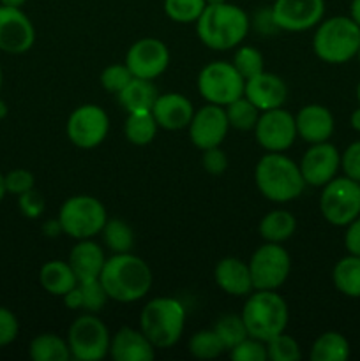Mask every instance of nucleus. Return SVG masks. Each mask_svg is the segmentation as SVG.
I'll list each match as a JSON object with an SVG mask.
<instances>
[{"mask_svg": "<svg viewBox=\"0 0 360 361\" xmlns=\"http://www.w3.org/2000/svg\"><path fill=\"white\" fill-rule=\"evenodd\" d=\"M253 288L258 291H277L292 271V257L281 243H263L249 261Z\"/></svg>", "mask_w": 360, "mask_h": 361, "instance_id": "obj_10", "label": "nucleus"}, {"mask_svg": "<svg viewBox=\"0 0 360 361\" xmlns=\"http://www.w3.org/2000/svg\"><path fill=\"white\" fill-rule=\"evenodd\" d=\"M155 345L141 330L124 326L109 342V356L115 361H150L155 356Z\"/></svg>", "mask_w": 360, "mask_h": 361, "instance_id": "obj_22", "label": "nucleus"}, {"mask_svg": "<svg viewBox=\"0 0 360 361\" xmlns=\"http://www.w3.org/2000/svg\"><path fill=\"white\" fill-rule=\"evenodd\" d=\"M254 180L261 196L274 203H289L306 189L300 166L282 152H267L258 161Z\"/></svg>", "mask_w": 360, "mask_h": 361, "instance_id": "obj_3", "label": "nucleus"}, {"mask_svg": "<svg viewBox=\"0 0 360 361\" xmlns=\"http://www.w3.org/2000/svg\"><path fill=\"white\" fill-rule=\"evenodd\" d=\"M272 18L279 30L306 32L325 16V0H274Z\"/></svg>", "mask_w": 360, "mask_h": 361, "instance_id": "obj_14", "label": "nucleus"}, {"mask_svg": "<svg viewBox=\"0 0 360 361\" xmlns=\"http://www.w3.org/2000/svg\"><path fill=\"white\" fill-rule=\"evenodd\" d=\"M349 342L339 331H325L314 341L309 358L313 361H346L349 358Z\"/></svg>", "mask_w": 360, "mask_h": 361, "instance_id": "obj_29", "label": "nucleus"}, {"mask_svg": "<svg viewBox=\"0 0 360 361\" xmlns=\"http://www.w3.org/2000/svg\"><path fill=\"white\" fill-rule=\"evenodd\" d=\"M258 229L265 242L282 243L295 235L296 219L288 210H272L261 219Z\"/></svg>", "mask_w": 360, "mask_h": 361, "instance_id": "obj_27", "label": "nucleus"}, {"mask_svg": "<svg viewBox=\"0 0 360 361\" xmlns=\"http://www.w3.org/2000/svg\"><path fill=\"white\" fill-rule=\"evenodd\" d=\"M299 166L307 185L323 187L337 176L341 169V154L328 141L314 143L302 155Z\"/></svg>", "mask_w": 360, "mask_h": 361, "instance_id": "obj_18", "label": "nucleus"}, {"mask_svg": "<svg viewBox=\"0 0 360 361\" xmlns=\"http://www.w3.org/2000/svg\"><path fill=\"white\" fill-rule=\"evenodd\" d=\"M229 122L226 109L222 106L207 102L198 111H194L189 123V137L200 150L219 147L228 134Z\"/></svg>", "mask_w": 360, "mask_h": 361, "instance_id": "obj_17", "label": "nucleus"}, {"mask_svg": "<svg viewBox=\"0 0 360 361\" xmlns=\"http://www.w3.org/2000/svg\"><path fill=\"white\" fill-rule=\"evenodd\" d=\"M214 331L217 334V337L221 338L226 351L233 349L235 345H239L240 342L246 341V338L249 337L240 314H226V316L219 317L217 323H215L214 326Z\"/></svg>", "mask_w": 360, "mask_h": 361, "instance_id": "obj_34", "label": "nucleus"}, {"mask_svg": "<svg viewBox=\"0 0 360 361\" xmlns=\"http://www.w3.org/2000/svg\"><path fill=\"white\" fill-rule=\"evenodd\" d=\"M344 247L348 254L360 256V215L353 222L346 226L344 233Z\"/></svg>", "mask_w": 360, "mask_h": 361, "instance_id": "obj_47", "label": "nucleus"}, {"mask_svg": "<svg viewBox=\"0 0 360 361\" xmlns=\"http://www.w3.org/2000/svg\"><path fill=\"white\" fill-rule=\"evenodd\" d=\"M155 122L161 129L166 130H180L189 127L193 120L194 108L189 99L176 92H168V94L159 95L152 108Z\"/></svg>", "mask_w": 360, "mask_h": 361, "instance_id": "obj_21", "label": "nucleus"}, {"mask_svg": "<svg viewBox=\"0 0 360 361\" xmlns=\"http://www.w3.org/2000/svg\"><path fill=\"white\" fill-rule=\"evenodd\" d=\"M349 126H352L353 130L360 133V106L352 113V116H349Z\"/></svg>", "mask_w": 360, "mask_h": 361, "instance_id": "obj_51", "label": "nucleus"}, {"mask_svg": "<svg viewBox=\"0 0 360 361\" xmlns=\"http://www.w3.org/2000/svg\"><path fill=\"white\" fill-rule=\"evenodd\" d=\"M39 284L48 295L64 298L71 289L76 288L78 279L67 261L53 259L42 264L39 270Z\"/></svg>", "mask_w": 360, "mask_h": 361, "instance_id": "obj_25", "label": "nucleus"}, {"mask_svg": "<svg viewBox=\"0 0 360 361\" xmlns=\"http://www.w3.org/2000/svg\"><path fill=\"white\" fill-rule=\"evenodd\" d=\"M265 345H267V355L270 361H299L302 358L299 342L286 335L284 331L265 342Z\"/></svg>", "mask_w": 360, "mask_h": 361, "instance_id": "obj_38", "label": "nucleus"}, {"mask_svg": "<svg viewBox=\"0 0 360 361\" xmlns=\"http://www.w3.org/2000/svg\"><path fill=\"white\" fill-rule=\"evenodd\" d=\"M341 169L344 176L360 183V141H353L341 154Z\"/></svg>", "mask_w": 360, "mask_h": 361, "instance_id": "obj_45", "label": "nucleus"}, {"mask_svg": "<svg viewBox=\"0 0 360 361\" xmlns=\"http://www.w3.org/2000/svg\"><path fill=\"white\" fill-rule=\"evenodd\" d=\"M27 0H0V6H7V7H23Z\"/></svg>", "mask_w": 360, "mask_h": 361, "instance_id": "obj_52", "label": "nucleus"}, {"mask_svg": "<svg viewBox=\"0 0 360 361\" xmlns=\"http://www.w3.org/2000/svg\"><path fill=\"white\" fill-rule=\"evenodd\" d=\"M59 221L66 235L74 240H88L102 231L108 214L104 204L94 196H73L60 207Z\"/></svg>", "mask_w": 360, "mask_h": 361, "instance_id": "obj_7", "label": "nucleus"}, {"mask_svg": "<svg viewBox=\"0 0 360 361\" xmlns=\"http://www.w3.org/2000/svg\"><path fill=\"white\" fill-rule=\"evenodd\" d=\"M6 194H7L6 180H4V175H2V173H0V201H2L4 197H6Z\"/></svg>", "mask_w": 360, "mask_h": 361, "instance_id": "obj_54", "label": "nucleus"}, {"mask_svg": "<svg viewBox=\"0 0 360 361\" xmlns=\"http://www.w3.org/2000/svg\"><path fill=\"white\" fill-rule=\"evenodd\" d=\"M20 334V323L14 312L0 305V349L13 344Z\"/></svg>", "mask_w": 360, "mask_h": 361, "instance_id": "obj_44", "label": "nucleus"}, {"mask_svg": "<svg viewBox=\"0 0 360 361\" xmlns=\"http://www.w3.org/2000/svg\"><path fill=\"white\" fill-rule=\"evenodd\" d=\"M335 289L348 298H360V256L348 254L335 263L332 271Z\"/></svg>", "mask_w": 360, "mask_h": 361, "instance_id": "obj_28", "label": "nucleus"}, {"mask_svg": "<svg viewBox=\"0 0 360 361\" xmlns=\"http://www.w3.org/2000/svg\"><path fill=\"white\" fill-rule=\"evenodd\" d=\"M35 42V28L20 7L0 6V51L23 55Z\"/></svg>", "mask_w": 360, "mask_h": 361, "instance_id": "obj_16", "label": "nucleus"}, {"mask_svg": "<svg viewBox=\"0 0 360 361\" xmlns=\"http://www.w3.org/2000/svg\"><path fill=\"white\" fill-rule=\"evenodd\" d=\"M296 136L306 143H323L334 134L335 120L328 108L321 104H307L295 115Z\"/></svg>", "mask_w": 360, "mask_h": 361, "instance_id": "obj_20", "label": "nucleus"}, {"mask_svg": "<svg viewBox=\"0 0 360 361\" xmlns=\"http://www.w3.org/2000/svg\"><path fill=\"white\" fill-rule=\"evenodd\" d=\"M120 106L127 113L134 111H152L155 101L159 97L157 87L152 83V80H143V78H133L126 88L116 94Z\"/></svg>", "mask_w": 360, "mask_h": 361, "instance_id": "obj_26", "label": "nucleus"}, {"mask_svg": "<svg viewBox=\"0 0 360 361\" xmlns=\"http://www.w3.org/2000/svg\"><path fill=\"white\" fill-rule=\"evenodd\" d=\"M28 356L34 361H67L71 360V349L67 341L59 335L41 334L32 338Z\"/></svg>", "mask_w": 360, "mask_h": 361, "instance_id": "obj_30", "label": "nucleus"}, {"mask_svg": "<svg viewBox=\"0 0 360 361\" xmlns=\"http://www.w3.org/2000/svg\"><path fill=\"white\" fill-rule=\"evenodd\" d=\"M320 212L328 224L346 228L360 215V183L348 176H335L323 185Z\"/></svg>", "mask_w": 360, "mask_h": 361, "instance_id": "obj_8", "label": "nucleus"}, {"mask_svg": "<svg viewBox=\"0 0 360 361\" xmlns=\"http://www.w3.org/2000/svg\"><path fill=\"white\" fill-rule=\"evenodd\" d=\"M244 97L249 99L260 111H268L284 106L288 99V87L281 76L263 71L246 80Z\"/></svg>", "mask_w": 360, "mask_h": 361, "instance_id": "obj_19", "label": "nucleus"}, {"mask_svg": "<svg viewBox=\"0 0 360 361\" xmlns=\"http://www.w3.org/2000/svg\"><path fill=\"white\" fill-rule=\"evenodd\" d=\"M157 129L159 126L152 111L129 113L126 123H124V134H126L127 141L136 147H145V145L152 143Z\"/></svg>", "mask_w": 360, "mask_h": 361, "instance_id": "obj_31", "label": "nucleus"}, {"mask_svg": "<svg viewBox=\"0 0 360 361\" xmlns=\"http://www.w3.org/2000/svg\"><path fill=\"white\" fill-rule=\"evenodd\" d=\"M246 80L235 66L222 60L207 63L198 74V92L210 104L228 106L244 95Z\"/></svg>", "mask_w": 360, "mask_h": 361, "instance_id": "obj_9", "label": "nucleus"}, {"mask_svg": "<svg viewBox=\"0 0 360 361\" xmlns=\"http://www.w3.org/2000/svg\"><path fill=\"white\" fill-rule=\"evenodd\" d=\"M224 351V345L214 330H200L189 341V353L198 360H214Z\"/></svg>", "mask_w": 360, "mask_h": 361, "instance_id": "obj_36", "label": "nucleus"}, {"mask_svg": "<svg viewBox=\"0 0 360 361\" xmlns=\"http://www.w3.org/2000/svg\"><path fill=\"white\" fill-rule=\"evenodd\" d=\"M240 316L249 337L267 342L286 330L289 312L284 298L279 293L254 289L244 303Z\"/></svg>", "mask_w": 360, "mask_h": 361, "instance_id": "obj_5", "label": "nucleus"}, {"mask_svg": "<svg viewBox=\"0 0 360 361\" xmlns=\"http://www.w3.org/2000/svg\"><path fill=\"white\" fill-rule=\"evenodd\" d=\"M76 291L80 296V310H85L88 314H97L99 310L104 309L109 298L99 279L78 282Z\"/></svg>", "mask_w": 360, "mask_h": 361, "instance_id": "obj_35", "label": "nucleus"}, {"mask_svg": "<svg viewBox=\"0 0 360 361\" xmlns=\"http://www.w3.org/2000/svg\"><path fill=\"white\" fill-rule=\"evenodd\" d=\"M226 116H228L229 127L236 130H254L258 118H260V109L253 104L247 97H239L236 101L224 106Z\"/></svg>", "mask_w": 360, "mask_h": 361, "instance_id": "obj_33", "label": "nucleus"}, {"mask_svg": "<svg viewBox=\"0 0 360 361\" xmlns=\"http://www.w3.org/2000/svg\"><path fill=\"white\" fill-rule=\"evenodd\" d=\"M356 59H359V62H360V48H359V51H356Z\"/></svg>", "mask_w": 360, "mask_h": 361, "instance_id": "obj_58", "label": "nucleus"}, {"mask_svg": "<svg viewBox=\"0 0 360 361\" xmlns=\"http://www.w3.org/2000/svg\"><path fill=\"white\" fill-rule=\"evenodd\" d=\"M349 18L360 27V0H352V4H349Z\"/></svg>", "mask_w": 360, "mask_h": 361, "instance_id": "obj_50", "label": "nucleus"}, {"mask_svg": "<svg viewBox=\"0 0 360 361\" xmlns=\"http://www.w3.org/2000/svg\"><path fill=\"white\" fill-rule=\"evenodd\" d=\"M109 300L120 303H133L145 298L152 288V270L141 257L134 254H113L106 259L99 277Z\"/></svg>", "mask_w": 360, "mask_h": 361, "instance_id": "obj_1", "label": "nucleus"}, {"mask_svg": "<svg viewBox=\"0 0 360 361\" xmlns=\"http://www.w3.org/2000/svg\"><path fill=\"white\" fill-rule=\"evenodd\" d=\"M6 180V190L7 194H13V196H21L27 190L34 189L35 187V178L28 169L18 168L9 171L7 175H4Z\"/></svg>", "mask_w": 360, "mask_h": 361, "instance_id": "obj_42", "label": "nucleus"}, {"mask_svg": "<svg viewBox=\"0 0 360 361\" xmlns=\"http://www.w3.org/2000/svg\"><path fill=\"white\" fill-rule=\"evenodd\" d=\"M356 101H359V106H360V81L359 85H356Z\"/></svg>", "mask_w": 360, "mask_h": 361, "instance_id": "obj_56", "label": "nucleus"}, {"mask_svg": "<svg viewBox=\"0 0 360 361\" xmlns=\"http://www.w3.org/2000/svg\"><path fill=\"white\" fill-rule=\"evenodd\" d=\"M126 66L134 78L155 80L169 66V49L161 39L143 37L134 42L126 55Z\"/></svg>", "mask_w": 360, "mask_h": 361, "instance_id": "obj_15", "label": "nucleus"}, {"mask_svg": "<svg viewBox=\"0 0 360 361\" xmlns=\"http://www.w3.org/2000/svg\"><path fill=\"white\" fill-rule=\"evenodd\" d=\"M133 78V73H131L126 63H112L101 73V85L106 92L119 94L122 88L129 85Z\"/></svg>", "mask_w": 360, "mask_h": 361, "instance_id": "obj_40", "label": "nucleus"}, {"mask_svg": "<svg viewBox=\"0 0 360 361\" xmlns=\"http://www.w3.org/2000/svg\"><path fill=\"white\" fill-rule=\"evenodd\" d=\"M66 129L74 147L90 150L99 147L108 136V113L97 104H81L69 115Z\"/></svg>", "mask_w": 360, "mask_h": 361, "instance_id": "obj_12", "label": "nucleus"}, {"mask_svg": "<svg viewBox=\"0 0 360 361\" xmlns=\"http://www.w3.org/2000/svg\"><path fill=\"white\" fill-rule=\"evenodd\" d=\"M9 115V108H7V102L0 99V120H4Z\"/></svg>", "mask_w": 360, "mask_h": 361, "instance_id": "obj_53", "label": "nucleus"}, {"mask_svg": "<svg viewBox=\"0 0 360 361\" xmlns=\"http://www.w3.org/2000/svg\"><path fill=\"white\" fill-rule=\"evenodd\" d=\"M254 136L258 145L267 152H286L296 140L295 116L282 108L261 111Z\"/></svg>", "mask_w": 360, "mask_h": 361, "instance_id": "obj_13", "label": "nucleus"}, {"mask_svg": "<svg viewBox=\"0 0 360 361\" xmlns=\"http://www.w3.org/2000/svg\"><path fill=\"white\" fill-rule=\"evenodd\" d=\"M67 263L73 268L78 282L92 281V279L101 277L106 257L101 247L95 242H92V238L78 240V243L71 250Z\"/></svg>", "mask_w": 360, "mask_h": 361, "instance_id": "obj_24", "label": "nucleus"}, {"mask_svg": "<svg viewBox=\"0 0 360 361\" xmlns=\"http://www.w3.org/2000/svg\"><path fill=\"white\" fill-rule=\"evenodd\" d=\"M205 2H207V6H215V4H222L226 0H205Z\"/></svg>", "mask_w": 360, "mask_h": 361, "instance_id": "obj_55", "label": "nucleus"}, {"mask_svg": "<svg viewBox=\"0 0 360 361\" xmlns=\"http://www.w3.org/2000/svg\"><path fill=\"white\" fill-rule=\"evenodd\" d=\"M18 207H20V212L23 217L27 219H39L44 212V197H42L41 192H37L34 189L27 190L21 196H18Z\"/></svg>", "mask_w": 360, "mask_h": 361, "instance_id": "obj_43", "label": "nucleus"}, {"mask_svg": "<svg viewBox=\"0 0 360 361\" xmlns=\"http://www.w3.org/2000/svg\"><path fill=\"white\" fill-rule=\"evenodd\" d=\"M109 331L106 324L94 314L78 317L69 328L67 344L71 358L78 361H101L109 355Z\"/></svg>", "mask_w": 360, "mask_h": 361, "instance_id": "obj_11", "label": "nucleus"}, {"mask_svg": "<svg viewBox=\"0 0 360 361\" xmlns=\"http://www.w3.org/2000/svg\"><path fill=\"white\" fill-rule=\"evenodd\" d=\"M229 358L233 361H265L268 360L267 345L258 338L247 337L233 349H229Z\"/></svg>", "mask_w": 360, "mask_h": 361, "instance_id": "obj_41", "label": "nucleus"}, {"mask_svg": "<svg viewBox=\"0 0 360 361\" xmlns=\"http://www.w3.org/2000/svg\"><path fill=\"white\" fill-rule=\"evenodd\" d=\"M104 245L113 254L131 252L134 247V233L127 222L122 219H108L101 231Z\"/></svg>", "mask_w": 360, "mask_h": 361, "instance_id": "obj_32", "label": "nucleus"}, {"mask_svg": "<svg viewBox=\"0 0 360 361\" xmlns=\"http://www.w3.org/2000/svg\"><path fill=\"white\" fill-rule=\"evenodd\" d=\"M205 7V0H164L166 16L176 23H196Z\"/></svg>", "mask_w": 360, "mask_h": 361, "instance_id": "obj_37", "label": "nucleus"}, {"mask_svg": "<svg viewBox=\"0 0 360 361\" xmlns=\"http://www.w3.org/2000/svg\"><path fill=\"white\" fill-rule=\"evenodd\" d=\"M360 48V27L349 16H332L318 23L313 51L327 63H346Z\"/></svg>", "mask_w": 360, "mask_h": 361, "instance_id": "obj_4", "label": "nucleus"}, {"mask_svg": "<svg viewBox=\"0 0 360 361\" xmlns=\"http://www.w3.org/2000/svg\"><path fill=\"white\" fill-rule=\"evenodd\" d=\"M215 284L229 296H249L254 291L249 263L239 257H224L215 264Z\"/></svg>", "mask_w": 360, "mask_h": 361, "instance_id": "obj_23", "label": "nucleus"}, {"mask_svg": "<svg viewBox=\"0 0 360 361\" xmlns=\"http://www.w3.org/2000/svg\"><path fill=\"white\" fill-rule=\"evenodd\" d=\"M254 28L265 35H272L275 30H279L277 25L274 23V18H272L270 7L258 11L256 16H254Z\"/></svg>", "mask_w": 360, "mask_h": 361, "instance_id": "obj_48", "label": "nucleus"}, {"mask_svg": "<svg viewBox=\"0 0 360 361\" xmlns=\"http://www.w3.org/2000/svg\"><path fill=\"white\" fill-rule=\"evenodd\" d=\"M233 66L235 69L242 74L244 80L256 76V74L265 71V59L261 51L254 46H242L236 49L235 56H233Z\"/></svg>", "mask_w": 360, "mask_h": 361, "instance_id": "obj_39", "label": "nucleus"}, {"mask_svg": "<svg viewBox=\"0 0 360 361\" xmlns=\"http://www.w3.org/2000/svg\"><path fill=\"white\" fill-rule=\"evenodd\" d=\"M201 162H203L205 171L210 173V175H221L228 168V157H226V154L219 147L203 150Z\"/></svg>", "mask_w": 360, "mask_h": 361, "instance_id": "obj_46", "label": "nucleus"}, {"mask_svg": "<svg viewBox=\"0 0 360 361\" xmlns=\"http://www.w3.org/2000/svg\"><path fill=\"white\" fill-rule=\"evenodd\" d=\"M251 28L246 11L229 2L207 6L196 21L200 41L215 51L233 49L246 39Z\"/></svg>", "mask_w": 360, "mask_h": 361, "instance_id": "obj_2", "label": "nucleus"}, {"mask_svg": "<svg viewBox=\"0 0 360 361\" xmlns=\"http://www.w3.org/2000/svg\"><path fill=\"white\" fill-rule=\"evenodd\" d=\"M42 233H44L48 238H56L59 235H62L64 229H62V224H60L59 217L52 219V221H46L44 224H42Z\"/></svg>", "mask_w": 360, "mask_h": 361, "instance_id": "obj_49", "label": "nucleus"}, {"mask_svg": "<svg viewBox=\"0 0 360 361\" xmlns=\"http://www.w3.org/2000/svg\"><path fill=\"white\" fill-rule=\"evenodd\" d=\"M186 326V309L168 296H157L143 307L140 330L157 349H169L180 341Z\"/></svg>", "mask_w": 360, "mask_h": 361, "instance_id": "obj_6", "label": "nucleus"}, {"mask_svg": "<svg viewBox=\"0 0 360 361\" xmlns=\"http://www.w3.org/2000/svg\"><path fill=\"white\" fill-rule=\"evenodd\" d=\"M2 85H4V73H2V67H0V90H2Z\"/></svg>", "mask_w": 360, "mask_h": 361, "instance_id": "obj_57", "label": "nucleus"}]
</instances>
